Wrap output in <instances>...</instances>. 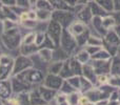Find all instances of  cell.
Here are the masks:
<instances>
[{
	"label": "cell",
	"instance_id": "obj_61",
	"mask_svg": "<svg viewBox=\"0 0 120 105\" xmlns=\"http://www.w3.org/2000/svg\"><path fill=\"white\" fill-rule=\"evenodd\" d=\"M43 105H52L51 103H45V104H43Z\"/></svg>",
	"mask_w": 120,
	"mask_h": 105
},
{
	"label": "cell",
	"instance_id": "obj_22",
	"mask_svg": "<svg viewBox=\"0 0 120 105\" xmlns=\"http://www.w3.org/2000/svg\"><path fill=\"white\" fill-rule=\"evenodd\" d=\"M53 51L54 50H52V48L42 47V48H39V50H38L37 55L42 62L50 63V62L53 60Z\"/></svg>",
	"mask_w": 120,
	"mask_h": 105
},
{
	"label": "cell",
	"instance_id": "obj_52",
	"mask_svg": "<svg viewBox=\"0 0 120 105\" xmlns=\"http://www.w3.org/2000/svg\"><path fill=\"white\" fill-rule=\"evenodd\" d=\"M111 15L113 16V18L115 19L116 24H120V11H114L111 13Z\"/></svg>",
	"mask_w": 120,
	"mask_h": 105
},
{
	"label": "cell",
	"instance_id": "obj_8",
	"mask_svg": "<svg viewBox=\"0 0 120 105\" xmlns=\"http://www.w3.org/2000/svg\"><path fill=\"white\" fill-rule=\"evenodd\" d=\"M64 79L61 78L59 75H54V74H46L43 79L42 85L49 87V88L55 89V91H59L62 86Z\"/></svg>",
	"mask_w": 120,
	"mask_h": 105
},
{
	"label": "cell",
	"instance_id": "obj_30",
	"mask_svg": "<svg viewBox=\"0 0 120 105\" xmlns=\"http://www.w3.org/2000/svg\"><path fill=\"white\" fill-rule=\"evenodd\" d=\"M37 13V20L41 22H49L52 19V11L46 10H36Z\"/></svg>",
	"mask_w": 120,
	"mask_h": 105
},
{
	"label": "cell",
	"instance_id": "obj_33",
	"mask_svg": "<svg viewBox=\"0 0 120 105\" xmlns=\"http://www.w3.org/2000/svg\"><path fill=\"white\" fill-rule=\"evenodd\" d=\"M102 24H103L104 29H105L106 31H109V29H114V26L116 25V22H115V19L113 18L112 15L109 14V15H106V16L102 17Z\"/></svg>",
	"mask_w": 120,
	"mask_h": 105
},
{
	"label": "cell",
	"instance_id": "obj_12",
	"mask_svg": "<svg viewBox=\"0 0 120 105\" xmlns=\"http://www.w3.org/2000/svg\"><path fill=\"white\" fill-rule=\"evenodd\" d=\"M13 94L14 93H13L11 78L0 81V100L10 99L13 96Z\"/></svg>",
	"mask_w": 120,
	"mask_h": 105
},
{
	"label": "cell",
	"instance_id": "obj_16",
	"mask_svg": "<svg viewBox=\"0 0 120 105\" xmlns=\"http://www.w3.org/2000/svg\"><path fill=\"white\" fill-rule=\"evenodd\" d=\"M5 19H10L12 21L19 22V16L13 11V8L10 7V6L3 5L0 10V22H2Z\"/></svg>",
	"mask_w": 120,
	"mask_h": 105
},
{
	"label": "cell",
	"instance_id": "obj_60",
	"mask_svg": "<svg viewBox=\"0 0 120 105\" xmlns=\"http://www.w3.org/2000/svg\"><path fill=\"white\" fill-rule=\"evenodd\" d=\"M2 6H3V4H2V3H1V1H0V10H1Z\"/></svg>",
	"mask_w": 120,
	"mask_h": 105
},
{
	"label": "cell",
	"instance_id": "obj_56",
	"mask_svg": "<svg viewBox=\"0 0 120 105\" xmlns=\"http://www.w3.org/2000/svg\"><path fill=\"white\" fill-rule=\"evenodd\" d=\"M115 31V33L117 34V36L119 37V39H120V24H116L114 26V29H113Z\"/></svg>",
	"mask_w": 120,
	"mask_h": 105
},
{
	"label": "cell",
	"instance_id": "obj_9",
	"mask_svg": "<svg viewBox=\"0 0 120 105\" xmlns=\"http://www.w3.org/2000/svg\"><path fill=\"white\" fill-rule=\"evenodd\" d=\"M91 64L93 65L96 74H111L112 66V58L108 60H91Z\"/></svg>",
	"mask_w": 120,
	"mask_h": 105
},
{
	"label": "cell",
	"instance_id": "obj_38",
	"mask_svg": "<svg viewBox=\"0 0 120 105\" xmlns=\"http://www.w3.org/2000/svg\"><path fill=\"white\" fill-rule=\"evenodd\" d=\"M85 45H93V46H101L102 47V37L98 35L91 34V36L87 39V42Z\"/></svg>",
	"mask_w": 120,
	"mask_h": 105
},
{
	"label": "cell",
	"instance_id": "obj_53",
	"mask_svg": "<svg viewBox=\"0 0 120 105\" xmlns=\"http://www.w3.org/2000/svg\"><path fill=\"white\" fill-rule=\"evenodd\" d=\"M0 1H1V3L3 4V5L10 6V7L16 5V0H0Z\"/></svg>",
	"mask_w": 120,
	"mask_h": 105
},
{
	"label": "cell",
	"instance_id": "obj_39",
	"mask_svg": "<svg viewBox=\"0 0 120 105\" xmlns=\"http://www.w3.org/2000/svg\"><path fill=\"white\" fill-rule=\"evenodd\" d=\"M38 22H39L38 20L26 19V20H24V21L19 22V25H20V26H22V27H24V29H30V31H35V29H36V26H37Z\"/></svg>",
	"mask_w": 120,
	"mask_h": 105
},
{
	"label": "cell",
	"instance_id": "obj_45",
	"mask_svg": "<svg viewBox=\"0 0 120 105\" xmlns=\"http://www.w3.org/2000/svg\"><path fill=\"white\" fill-rule=\"evenodd\" d=\"M46 37V33L42 31H37L36 32V37H35V44L38 46L41 45V43L44 41Z\"/></svg>",
	"mask_w": 120,
	"mask_h": 105
},
{
	"label": "cell",
	"instance_id": "obj_4",
	"mask_svg": "<svg viewBox=\"0 0 120 105\" xmlns=\"http://www.w3.org/2000/svg\"><path fill=\"white\" fill-rule=\"evenodd\" d=\"M52 19L57 21L61 24L63 29H68L75 20H76V15L72 11L66 10H54L52 12Z\"/></svg>",
	"mask_w": 120,
	"mask_h": 105
},
{
	"label": "cell",
	"instance_id": "obj_43",
	"mask_svg": "<svg viewBox=\"0 0 120 105\" xmlns=\"http://www.w3.org/2000/svg\"><path fill=\"white\" fill-rule=\"evenodd\" d=\"M59 91H61V93L65 94V95H68V94H72V93H74V91H76V89H75L74 87H73L72 85H71L70 83L68 82V81L64 80L63 83H62L61 88L59 89Z\"/></svg>",
	"mask_w": 120,
	"mask_h": 105
},
{
	"label": "cell",
	"instance_id": "obj_20",
	"mask_svg": "<svg viewBox=\"0 0 120 105\" xmlns=\"http://www.w3.org/2000/svg\"><path fill=\"white\" fill-rule=\"evenodd\" d=\"M38 50H39V46L36 45L35 43H33V44H23V43H21V45L19 46V52H20L21 55L29 56V57H31L32 55L37 54Z\"/></svg>",
	"mask_w": 120,
	"mask_h": 105
},
{
	"label": "cell",
	"instance_id": "obj_41",
	"mask_svg": "<svg viewBox=\"0 0 120 105\" xmlns=\"http://www.w3.org/2000/svg\"><path fill=\"white\" fill-rule=\"evenodd\" d=\"M1 25H2V31H8V29L19 26V22L12 21V20H10V19H5V20H3L1 22Z\"/></svg>",
	"mask_w": 120,
	"mask_h": 105
},
{
	"label": "cell",
	"instance_id": "obj_42",
	"mask_svg": "<svg viewBox=\"0 0 120 105\" xmlns=\"http://www.w3.org/2000/svg\"><path fill=\"white\" fill-rule=\"evenodd\" d=\"M66 81H68L76 91H79V89H80V76H76V75H75V76H72V77H70V78H68Z\"/></svg>",
	"mask_w": 120,
	"mask_h": 105
},
{
	"label": "cell",
	"instance_id": "obj_1",
	"mask_svg": "<svg viewBox=\"0 0 120 105\" xmlns=\"http://www.w3.org/2000/svg\"><path fill=\"white\" fill-rule=\"evenodd\" d=\"M20 25L14 29H8V31H2L0 34V40L1 43L5 48L10 51H14L19 48V46L22 43V35L19 29Z\"/></svg>",
	"mask_w": 120,
	"mask_h": 105
},
{
	"label": "cell",
	"instance_id": "obj_13",
	"mask_svg": "<svg viewBox=\"0 0 120 105\" xmlns=\"http://www.w3.org/2000/svg\"><path fill=\"white\" fill-rule=\"evenodd\" d=\"M84 78H86L87 80H90L94 84V86H98L97 82V74H96L95 69H94L93 65L91 64V62L85 63L82 65V75Z\"/></svg>",
	"mask_w": 120,
	"mask_h": 105
},
{
	"label": "cell",
	"instance_id": "obj_3",
	"mask_svg": "<svg viewBox=\"0 0 120 105\" xmlns=\"http://www.w3.org/2000/svg\"><path fill=\"white\" fill-rule=\"evenodd\" d=\"M59 46L64 51L68 56H73L76 53L77 47H79L77 44L75 36L68 31V29H62V34L60 37V43Z\"/></svg>",
	"mask_w": 120,
	"mask_h": 105
},
{
	"label": "cell",
	"instance_id": "obj_18",
	"mask_svg": "<svg viewBox=\"0 0 120 105\" xmlns=\"http://www.w3.org/2000/svg\"><path fill=\"white\" fill-rule=\"evenodd\" d=\"M91 24L93 26V29L96 32V35L103 37L108 31L104 29L103 24H102V17H98V16H93V19L91 21Z\"/></svg>",
	"mask_w": 120,
	"mask_h": 105
},
{
	"label": "cell",
	"instance_id": "obj_15",
	"mask_svg": "<svg viewBox=\"0 0 120 105\" xmlns=\"http://www.w3.org/2000/svg\"><path fill=\"white\" fill-rule=\"evenodd\" d=\"M38 91H39L42 99H43L46 103H52V102L54 101L55 97H56L57 93H58V91L49 88V87L44 86V85H42V84H40V86L38 87Z\"/></svg>",
	"mask_w": 120,
	"mask_h": 105
},
{
	"label": "cell",
	"instance_id": "obj_6",
	"mask_svg": "<svg viewBox=\"0 0 120 105\" xmlns=\"http://www.w3.org/2000/svg\"><path fill=\"white\" fill-rule=\"evenodd\" d=\"M35 64L34 61L31 59V57L24 55H19L16 58H14V67H13V75L12 76H16V75L22 72L23 70L27 69V68L34 67Z\"/></svg>",
	"mask_w": 120,
	"mask_h": 105
},
{
	"label": "cell",
	"instance_id": "obj_55",
	"mask_svg": "<svg viewBox=\"0 0 120 105\" xmlns=\"http://www.w3.org/2000/svg\"><path fill=\"white\" fill-rule=\"evenodd\" d=\"M115 11H120V0H113Z\"/></svg>",
	"mask_w": 120,
	"mask_h": 105
},
{
	"label": "cell",
	"instance_id": "obj_40",
	"mask_svg": "<svg viewBox=\"0 0 120 105\" xmlns=\"http://www.w3.org/2000/svg\"><path fill=\"white\" fill-rule=\"evenodd\" d=\"M35 37H36V32L31 31L26 33L24 36H22V43L23 44H33L35 43Z\"/></svg>",
	"mask_w": 120,
	"mask_h": 105
},
{
	"label": "cell",
	"instance_id": "obj_35",
	"mask_svg": "<svg viewBox=\"0 0 120 105\" xmlns=\"http://www.w3.org/2000/svg\"><path fill=\"white\" fill-rule=\"evenodd\" d=\"M111 58H113V57L103 47L98 51L96 54L91 56V60H108V59H111Z\"/></svg>",
	"mask_w": 120,
	"mask_h": 105
},
{
	"label": "cell",
	"instance_id": "obj_14",
	"mask_svg": "<svg viewBox=\"0 0 120 105\" xmlns=\"http://www.w3.org/2000/svg\"><path fill=\"white\" fill-rule=\"evenodd\" d=\"M76 18L87 25L91 23L92 19H93V14H92V11L90 8L89 4H85V5L81 6L80 10L76 13Z\"/></svg>",
	"mask_w": 120,
	"mask_h": 105
},
{
	"label": "cell",
	"instance_id": "obj_54",
	"mask_svg": "<svg viewBox=\"0 0 120 105\" xmlns=\"http://www.w3.org/2000/svg\"><path fill=\"white\" fill-rule=\"evenodd\" d=\"M64 2H65L66 4H68L70 7L73 8V11H74V7L78 4V0H64Z\"/></svg>",
	"mask_w": 120,
	"mask_h": 105
},
{
	"label": "cell",
	"instance_id": "obj_57",
	"mask_svg": "<svg viewBox=\"0 0 120 105\" xmlns=\"http://www.w3.org/2000/svg\"><path fill=\"white\" fill-rule=\"evenodd\" d=\"M89 2H90L89 0H78V4H81V5H85Z\"/></svg>",
	"mask_w": 120,
	"mask_h": 105
},
{
	"label": "cell",
	"instance_id": "obj_62",
	"mask_svg": "<svg viewBox=\"0 0 120 105\" xmlns=\"http://www.w3.org/2000/svg\"><path fill=\"white\" fill-rule=\"evenodd\" d=\"M89 1H97V0H89Z\"/></svg>",
	"mask_w": 120,
	"mask_h": 105
},
{
	"label": "cell",
	"instance_id": "obj_46",
	"mask_svg": "<svg viewBox=\"0 0 120 105\" xmlns=\"http://www.w3.org/2000/svg\"><path fill=\"white\" fill-rule=\"evenodd\" d=\"M42 47H45V48H52V50H54L55 47H56V45H55V43L53 42V40L51 39L50 37H49L48 35H46L45 39H44V41L41 43V45L39 46V48H42Z\"/></svg>",
	"mask_w": 120,
	"mask_h": 105
},
{
	"label": "cell",
	"instance_id": "obj_64",
	"mask_svg": "<svg viewBox=\"0 0 120 105\" xmlns=\"http://www.w3.org/2000/svg\"><path fill=\"white\" fill-rule=\"evenodd\" d=\"M0 54H1V50H0Z\"/></svg>",
	"mask_w": 120,
	"mask_h": 105
},
{
	"label": "cell",
	"instance_id": "obj_44",
	"mask_svg": "<svg viewBox=\"0 0 120 105\" xmlns=\"http://www.w3.org/2000/svg\"><path fill=\"white\" fill-rule=\"evenodd\" d=\"M108 84L115 87L116 89H120V76L119 75H111Z\"/></svg>",
	"mask_w": 120,
	"mask_h": 105
},
{
	"label": "cell",
	"instance_id": "obj_50",
	"mask_svg": "<svg viewBox=\"0 0 120 105\" xmlns=\"http://www.w3.org/2000/svg\"><path fill=\"white\" fill-rule=\"evenodd\" d=\"M27 17L29 19H32V20H37V13H36V8L31 7L27 10Z\"/></svg>",
	"mask_w": 120,
	"mask_h": 105
},
{
	"label": "cell",
	"instance_id": "obj_36",
	"mask_svg": "<svg viewBox=\"0 0 120 105\" xmlns=\"http://www.w3.org/2000/svg\"><path fill=\"white\" fill-rule=\"evenodd\" d=\"M81 94L79 91H74L72 94L66 95V102L68 105H79V100H80Z\"/></svg>",
	"mask_w": 120,
	"mask_h": 105
},
{
	"label": "cell",
	"instance_id": "obj_32",
	"mask_svg": "<svg viewBox=\"0 0 120 105\" xmlns=\"http://www.w3.org/2000/svg\"><path fill=\"white\" fill-rule=\"evenodd\" d=\"M34 8L36 10H46V11H54V6L50 2V0H38L36 2Z\"/></svg>",
	"mask_w": 120,
	"mask_h": 105
},
{
	"label": "cell",
	"instance_id": "obj_5",
	"mask_svg": "<svg viewBox=\"0 0 120 105\" xmlns=\"http://www.w3.org/2000/svg\"><path fill=\"white\" fill-rule=\"evenodd\" d=\"M14 58L6 54H0V81L10 79L13 75Z\"/></svg>",
	"mask_w": 120,
	"mask_h": 105
},
{
	"label": "cell",
	"instance_id": "obj_26",
	"mask_svg": "<svg viewBox=\"0 0 120 105\" xmlns=\"http://www.w3.org/2000/svg\"><path fill=\"white\" fill-rule=\"evenodd\" d=\"M16 101L18 105H32L30 100V91H23V93L14 94Z\"/></svg>",
	"mask_w": 120,
	"mask_h": 105
},
{
	"label": "cell",
	"instance_id": "obj_28",
	"mask_svg": "<svg viewBox=\"0 0 120 105\" xmlns=\"http://www.w3.org/2000/svg\"><path fill=\"white\" fill-rule=\"evenodd\" d=\"M59 76L61 77V78H63L64 80H66L68 78H70V77H72V76H75L74 72H72V68H71V66H70V60H68V58L63 62V66H62V68H61V72H60Z\"/></svg>",
	"mask_w": 120,
	"mask_h": 105
},
{
	"label": "cell",
	"instance_id": "obj_37",
	"mask_svg": "<svg viewBox=\"0 0 120 105\" xmlns=\"http://www.w3.org/2000/svg\"><path fill=\"white\" fill-rule=\"evenodd\" d=\"M111 75H119L120 76V57L119 56H115V57L112 58Z\"/></svg>",
	"mask_w": 120,
	"mask_h": 105
},
{
	"label": "cell",
	"instance_id": "obj_21",
	"mask_svg": "<svg viewBox=\"0 0 120 105\" xmlns=\"http://www.w3.org/2000/svg\"><path fill=\"white\" fill-rule=\"evenodd\" d=\"M30 100H31V104L32 105H43L45 104L46 102L42 99L41 95H40L39 91L37 88H32L30 91Z\"/></svg>",
	"mask_w": 120,
	"mask_h": 105
},
{
	"label": "cell",
	"instance_id": "obj_23",
	"mask_svg": "<svg viewBox=\"0 0 120 105\" xmlns=\"http://www.w3.org/2000/svg\"><path fill=\"white\" fill-rule=\"evenodd\" d=\"M87 4H89L90 8H91L93 16L104 17V16H106V15H109V13H108V12H105V11H104L103 8L101 7V6H100L99 4H98V2H97V1H90Z\"/></svg>",
	"mask_w": 120,
	"mask_h": 105
},
{
	"label": "cell",
	"instance_id": "obj_7",
	"mask_svg": "<svg viewBox=\"0 0 120 105\" xmlns=\"http://www.w3.org/2000/svg\"><path fill=\"white\" fill-rule=\"evenodd\" d=\"M62 29H63V27H62L61 24L58 23L57 21L51 19V20L48 22V26H46L45 33H46V35L53 40V42L55 43L56 46H59Z\"/></svg>",
	"mask_w": 120,
	"mask_h": 105
},
{
	"label": "cell",
	"instance_id": "obj_25",
	"mask_svg": "<svg viewBox=\"0 0 120 105\" xmlns=\"http://www.w3.org/2000/svg\"><path fill=\"white\" fill-rule=\"evenodd\" d=\"M92 34V31L91 29H90L89 26H87V29H85L84 32H82L81 34H79V35H77L76 37V41H77V44H78L79 47H83V46L86 44L87 42V39H89V37L91 36Z\"/></svg>",
	"mask_w": 120,
	"mask_h": 105
},
{
	"label": "cell",
	"instance_id": "obj_59",
	"mask_svg": "<svg viewBox=\"0 0 120 105\" xmlns=\"http://www.w3.org/2000/svg\"><path fill=\"white\" fill-rule=\"evenodd\" d=\"M82 105H96L94 102H92V101H90V100H87L86 102H85L84 104H82Z\"/></svg>",
	"mask_w": 120,
	"mask_h": 105
},
{
	"label": "cell",
	"instance_id": "obj_58",
	"mask_svg": "<svg viewBox=\"0 0 120 105\" xmlns=\"http://www.w3.org/2000/svg\"><path fill=\"white\" fill-rule=\"evenodd\" d=\"M38 0H29V2H30V4H31V7H34L35 6V4H36V2H37Z\"/></svg>",
	"mask_w": 120,
	"mask_h": 105
},
{
	"label": "cell",
	"instance_id": "obj_27",
	"mask_svg": "<svg viewBox=\"0 0 120 105\" xmlns=\"http://www.w3.org/2000/svg\"><path fill=\"white\" fill-rule=\"evenodd\" d=\"M64 61H51L48 66V74L59 75Z\"/></svg>",
	"mask_w": 120,
	"mask_h": 105
},
{
	"label": "cell",
	"instance_id": "obj_17",
	"mask_svg": "<svg viewBox=\"0 0 120 105\" xmlns=\"http://www.w3.org/2000/svg\"><path fill=\"white\" fill-rule=\"evenodd\" d=\"M102 42L113 46H117V47L120 46V39L114 29H109L108 33L102 37Z\"/></svg>",
	"mask_w": 120,
	"mask_h": 105
},
{
	"label": "cell",
	"instance_id": "obj_51",
	"mask_svg": "<svg viewBox=\"0 0 120 105\" xmlns=\"http://www.w3.org/2000/svg\"><path fill=\"white\" fill-rule=\"evenodd\" d=\"M118 99H119V91L118 89H115V91H113L111 93L108 100L109 101H118Z\"/></svg>",
	"mask_w": 120,
	"mask_h": 105
},
{
	"label": "cell",
	"instance_id": "obj_63",
	"mask_svg": "<svg viewBox=\"0 0 120 105\" xmlns=\"http://www.w3.org/2000/svg\"><path fill=\"white\" fill-rule=\"evenodd\" d=\"M116 105H120V103H118V104H116Z\"/></svg>",
	"mask_w": 120,
	"mask_h": 105
},
{
	"label": "cell",
	"instance_id": "obj_34",
	"mask_svg": "<svg viewBox=\"0 0 120 105\" xmlns=\"http://www.w3.org/2000/svg\"><path fill=\"white\" fill-rule=\"evenodd\" d=\"M97 2H98V4L105 11V12L109 13V14H111L112 12L115 11L113 0H97Z\"/></svg>",
	"mask_w": 120,
	"mask_h": 105
},
{
	"label": "cell",
	"instance_id": "obj_19",
	"mask_svg": "<svg viewBox=\"0 0 120 105\" xmlns=\"http://www.w3.org/2000/svg\"><path fill=\"white\" fill-rule=\"evenodd\" d=\"M87 26H89L87 24H85V23H83L82 21L76 19V20H75L74 22L68 27V29L75 36V37H76L77 35H79V34H81L82 32H84L85 29H87Z\"/></svg>",
	"mask_w": 120,
	"mask_h": 105
},
{
	"label": "cell",
	"instance_id": "obj_29",
	"mask_svg": "<svg viewBox=\"0 0 120 105\" xmlns=\"http://www.w3.org/2000/svg\"><path fill=\"white\" fill-rule=\"evenodd\" d=\"M73 56H74V57L76 58V59L78 60L80 63H82V64L89 63V62L91 61V55H90V54L87 53L84 48L80 50L78 53H75Z\"/></svg>",
	"mask_w": 120,
	"mask_h": 105
},
{
	"label": "cell",
	"instance_id": "obj_49",
	"mask_svg": "<svg viewBox=\"0 0 120 105\" xmlns=\"http://www.w3.org/2000/svg\"><path fill=\"white\" fill-rule=\"evenodd\" d=\"M16 5L23 8H26V10L31 8V4H30L29 0H16Z\"/></svg>",
	"mask_w": 120,
	"mask_h": 105
},
{
	"label": "cell",
	"instance_id": "obj_11",
	"mask_svg": "<svg viewBox=\"0 0 120 105\" xmlns=\"http://www.w3.org/2000/svg\"><path fill=\"white\" fill-rule=\"evenodd\" d=\"M82 95H84L85 97H86L87 99L90 100V101L94 102V103H96V102L100 101V100L109 99V96L105 95V94H104L102 91H100L99 87H97V86H94L92 89L87 91L86 93L82 94Z\"/></svg>",
	"mask_w": 120,
	"mask_h": 105
},
{
	"label": "cell",
	"instance_id": "obj_47",
	"mask_svg": "<svg viewBox=\"0 0 120 105\" xmlns=\"http://www.w3.org/2000/svg\"><path fill=\"white\" fill-rule=\"evenodd\" d=\"M110 76L111 74H100L97 75V82H98V86L102 84H108L109 80H110Z\"/></svg>",
	"mask_w": 120,
	"mask_h": 105
},
{
	"label": "cell",
	"instance_id": "obj_2",
	"mask_svg": "<svg viewBox=\"0 0 120 105\" xmlns=\"http://www.w3.org/2000/svg\"><path fill=\"white\" fill-rule=\"evenodd\" d=\"M16 77L18 79H20V80H22L23 82L29 83V84H31L34 86V85L42 84L45 75H44L40 69L35 68V66H34V67L27 68V69L23 70V72H20V74L16 75Z\"/></svg>",
	"mask_w": 120,
	"mask_h": 105
},
{
	"label": "cell",
	"instance_id": "obj_10",
	"mask_svg": "<svg viewBox=\"0 0 120 105\" xmlns=\"http://www.w3.org/2000/svg\"><path fill=\"white\" fill-rule=\"evenodd\" d=\"M11 82H12L13 93L14 94L23 93V91H30L32 88H33V85L29 84V83L23 82L22 80L18 79L16 76L11 77Z\"/></svg>",
	"mask_w": 120,
	"mask_h": 105
},
{
	"label": "cell",
	"instance_id": "obj_48",
	"mask_svg": "<svg viewBox=\"0 0 120 105\" xmlns=\"http://www.w3.org/2000/svg\"><path fill=\"white\" fill-rule=\"evenodd\" d=\"M83 48H84L85 51H86L87 53L90 54V55H94V54H96L99 50H101V46H93V45H84L83 46Z\"/></svg>",
	"mask_w": 120,
	"mask_h": 105
},
{
	"label": "cell",
	"instance_id": "obj_24",
	"mask_svg": "<svg viewBox=\"0 0 120 105\" xmlns=\"http://www.w3.org/2000/svg\"><path fill=\"white\" fill-rule=\"evenodd\" d=\"M68 60H70V66H71V68H72V72H74V75H76V76H81V75H82V65L83 64L80 63L74 56H71V57L68 58Z\"/></svg>",
	"mask_w": 120,
	"mask_h": 105
},
{
	"label": "cell",
	"instance_id": "obj_31",
	"mask_svg": "<svg viewBox=\"0 0 120 105\" xmlns=\"http://www.w3.org/2000/svg\"><path fill=\"white\" fill-rule=\"evenodd\" d=\"M94 87V84L91 82L90 80H87L86 78H84L83 76H80V89H79V93L80 94H84L87 91L92 89Z\"/></svg>",
	"mask_w": 120,
	"mask_h": 105
}]
</instances>
